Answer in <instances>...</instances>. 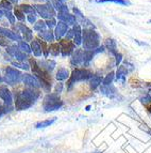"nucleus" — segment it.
I'll return each mask as SVG.
<instances>
[{
	"label": "nucleus",
	"instance_id": "obj_1",
	"mask_svg": "<svg viewBox=\"0 0 151 153\" xmlns=\"http://www.w3.org/2000/svg\"><path fill=\"white\" fill-rule=\"evenodd\" d=\"M82 46L84 51H95L100 46V34L94 29L82 30Z\"/></svg>",
	"mask_w": 151,
	"mask_h": 153
},
{
	"label": "nucleus",
	"instance_id": "obj_2",
	"mask_svg": "<svg viewBox=\"0 0 151 153\" xmlns=\"http://www.w3.org/2000/svg\"><path fill=\"white\" fill-rule=\"evenodd\" d=\"M64 105L63 101L61 100L60 95L58 93H48L43 100V108L46 112L54 111L60 109Z\"/></svg>",
	"mask_w": 151,
	"mask_h": 153
},
{
	"label": "nucleus",
	"instance_id": "obj_3",
	"mask_svg": "<svg viewBox=\"0 0 151 153\" xmlns=\"http://www.w3.org/2000/svg\"><path fill=\"white\" fill-rule=\"evenodd\" d=\"M93 76V73H92L89 70L87 69H75L71 73V75L68 78L67 82V87L68 89H71L73 85L78 82H84V80H88L91 79V77Z\"/></svg>",
	"mask_w": 151,
	"mask_h": 153
},
{
	"label": "nucleus",
	"instance_id": "obj_4",
	"mask_svg": "<svg viewBox=\"0 0 151 153\" xmlns=\"http://www.w3.org/2000/svg\"><path fill=\"white\" fill-rule=\"evenodd\" d=\"M4 77H3V82L5 84L10 85V86H14L17 85L23 80V73L17 70L16 68H12V66H8L4 70Z\"/></svg>",
	"mask_w": 151,
	"mask_h": 153
},
{
	"label": "nucleus",
	"instance_id": "obj_5",
	"mask_svg": "<svg viewBox=\"0 0 151 153\" xmlns=\"http://www.w3.org/2000/svg\"><path fill=\"white\" fill-rule=\"evenodd\" d=\"M33 7H34V9H35L36 13H37L38 15L42 18H45L46 21L50 19V18H53L56 15V11L54 10L50 0H46L45 4H36L33 5Z\"/></svg>",
	"mask_w": 151,
	"mask_h": 153
},
{
	"label": "nucleus",
	"instance_id": "obj_6",
	"mask_svg": "<svg viewBox=\"0 0 151 153\" xmlns=\"http://www.w3.org/2000/svg\"><path fill=\"white\" fill-rule=\"evenodd\" d=\"M61 47V55L62 57H68L71 56L73 53L76 49V45L73 42H71L70 40H67V39H61L59 41Z\"/></svg>",
	"mask_w": 151,
	"mask_h": 153
},
{
	"label": "nucleus",
	"instance_id": "obj_7",
	"mask_svg": "<svg viewBox=\"0 0 151 153\" xmlns=\"http://www.w3.org/2000/svg\"><path fill=\"white\" fill-rule=\"evenodd\" d=\"M32 103H30L28 100H26L23 95L20 94V91L17 92L15 94V103H14V106H15L16 110H26L30 108L32 106Z\"/></svg>",
	"mask_w": 151,
	"mask_h": 153
},
{
	"label": "nucleus",
	"instance_id": "obj_8",
	"mask_svg": "<svg viewBox=\"0 0 151 153\" xmlns=\"http://www.w3.org/2000/svg\"><path fill=\"white\" fill-rule=\"evenodd\" d=\"M14 28L15 30H17V32L21 33V36H23V39H25L26 42H29V41H32L33 40V32L31 29H29L25 24L23 23H18L16 26H14Z\"/></svg>",
	"mask_w": 151,
	"mask_h": 153
},
{
	"label": "nucleus",
	"instance_id": "obj_9",
	"mask_svg": "<svg viewBox=\"0 0 151 153\" xmlns=\"http://www.w3.org/2000/svg\"><path fill=\"white\" fill-rule=\"evenodd\" d=\"M20 94L23 95L26 100H28L30 103H32V104H34L37 101L38 97H40V92L37 90L33 89V88L23 89V91H20Z\"/></svg>",
	"mask_w": 151,
	"mask_h": 153
},
{
	"label": "nucleus",
	"instance_id": "obj_10",
	"mask_svg": "<svg viewBox=\"0 0 151 153\" xmlns=\"http://www.w3.org/2000/svg\"><path fill=\"white\" fill-rule=\"evenodd\" d=\"M83 53L84 49L82 48H76L75 51L71 55V59H70V63L75 66H80L83 65L84 61H83Z\"/></svg>",
	"mask_w": 151,
	"mask_h": 153
},
{
	"label": "nucleus",
	"instance_id": "obj_11",
	"mask_svg": "<svg viewBox=\"0 0 151 153\" xmlns=\"http://www.w3.org/2000/svg\"><path fill=\"white\" fill-rule=\"evenodd\" d=\"M0 36H5L7 39L11 40V41H23V38L19 36V33L15 32V31L10 30L8 28H3V27H0Z\"/></svg>",
	"mask_w": 151,
	"mask_h": 153
},
{
	"label": "nucleus",
	"instance_id": "obj_12",
	"mask_svg": "<svg viewBox=\"0 0 151 153\" xmlns=\"http://www.w3.org/2000/svg\"><path fill=\"white\" fill-rule=\"evenodd\" d=\"M68 29L69 28H68L67 24L63 23V22H59V23L56 24V27L54 28V31H53V32H54V38H56V40L60 41L63 36H65Z\"/></svg>",
	"mask_w": 151,
	"mask_h": 153
},
{
	"label": "nucleus",
	"instance_id": "obj_13",
	"mask_svg": "<svg viewBox=\"0 0 151 153\" xmlns=\"http://www.w3.org/2000/svg\"><path fill=\"white\" fill-rule=\"evenodd\" d=\"M0 99L4 102V105L12 106L13 97H12L11 91L9 90V88L7 87V86H2V87H0Z\"/></svg>",
	"mask_w": 151,
	"mask_h": 153
},
{
	"label": "nucleus",
	"instance_id": "obj_14",
	"mask_svg": "<svg viewBox=\"0 0 151 153\" xmlns=\"http://www.w3.org/2000/svg\"><path fill=\"white\" fill-rule=\"evenodd\" d=\"M23 82L25 85H27L29 88H33V89H38L40 87V82H38L37 78L35 76H33L31 74H25L23 76Z\"/></svg>",
	"mask_w": 151,
	"mask_h": 153
},
{
	"label": "nucleus",
	"instance_id": "obj_15",
	"mask_svg": "<svg viewBox=\"0 0 151 153\" xmlns=\"http://www.w3.org/2000/svg\"><path fill=\"white\" fill-rule=\"evenodd\" d=\"M73 43L76 46L82 45V29L80 24H76L73 26Z\"/></svg>",
	"mask_w": 151,
	"mask_h": 153
},
{
	"label": "nucleus",
	"instance_id": "obj_16",
	"mask_svg": "<svg viewBox=\"0 0 151 153\" xmlns=\"http://www.w3.org/2000/svg\"><path fill=\"white\" fill-rule=\"evenodd\" d=\"M31 51H32L33 55L38 58V57H42L43 55V51H42V46H40V43L38 41V39H33L31 41Z\"/></svg>",
	"mask_w": 151,
	"mask_h": 153
},
{
	"label": "nucleus",
	"instance_id": "obj_17",
	"mask_svg": "<svg viewBox=\"0 0 151 153\" xmlns=\"http://www.w3.org/2000/svg\"><path fill=\"white\" fill-rule=\"evenodd\" d=\"M103 46L113 55V56H115V55L118 53V51H117V45H116V41L114 39H106V41H104Z\"/></svg>",
	"mask_w": 151,
	"mask_h": 153
},
{
	"label": "nucleus",
	"instance_id": "obj_18",
	"mask_svg": "<svg viewBox=\"0 0 151 153\" xmlns=\"http://www.w3.org/2000/svg\"><path fill=\"white\" fill-rule=\"evenodd\" d=\"M38 36L42 38V40L46 41L47 43H52L54 41V32H53L51 29H48V30H45L43 32H40L38 33Z\"/></svg>",
	"mask_w": 151,
	"mask_h": 153
},
{
	"label": "nucleus",
	"instance_id": "obj_19",
	"mask_svg": "<svg viewBox=\"0 0 151 153\" xmlns=\"http://www.w3.org/2000/svg\"><path fill=\"white\" fill-rule=\"evenodd\" d=\"M102 80H103L102 76H100L98 74H93V76L89 79V87H91V89L92 90L97 89L102 84Z\"/></svg>",
	"mask_w": 151,
	"mask_h": 153
},
{
	"label": "nucleus",
	"instance_id": "obj_20",
	"mask_svg": "<svg viewBox=\"0 0 151 153\" xmlns=\"http://www.w3.org/2000/svg\"><path fill=\"white\" fill-rule=\"evenodd\" d=\"M101 92L108 97H110V99H114L116 97V89L112 85H110V86H103L102 85L101 86Z\"/></svg>",
	"mask_w": 151,
	"mask_h": 153
},
{
	"label": "nucleus",
	"instance_id": "obj_21",
	"mask_svg": "<svg viewBox=\"0 0 151 153\" xmlns=\"http://www.w3.org/2000/svg\"><path fill=\"white\" fill-rule=\"evenodd\" d=\"M70 74H69V71L65 68H60L56 72V78L58 79L59 82H63V80H66V79L69 78Z\"/></svg>",
	"mask_w": 151,
	"mask_h": 153
},
{
	"label": "nucleus",
	"instance_id": "obj_22",
	"mask_svg": "<svg viewBox=\"0 0 151 153\" xmlns=\"http://www.w3.org/2000/svg\"><path fill=\"white\" fill-rule=\"evenodd\" d=\"M38 64H40V66L42 69H44L47 72H51L56 65L54 60H45V61H43L42 63H38Z\"/></svg>",
	"mask_w": 151,
	"mask_h": 153
},
{
	"label": "nucleus",
	"instance_id": "obj_23",
	"mask_svg": "<svg viewBox=\"0 0 151 153\" xmlns=\"http://www.w3.org/2000/svg\"><path fill=\"white\" fill-rule=\"evenodd\" d=\"M128 74V71H127L126 66L125 65H119L118 70L116 72V79L119 80V79H122V82L125 84V79H126V75Z\"/></svg>",
	"mask_w": 151,
	"mask_h": 153
},
{
	"label": "nucleus",
	"instance_id": "obj_24",
	"mask_svg": "<svg viewBox=\"0 0 151 153\" xmlns=\"http://www.w3.org/2000/svg\"><path fill=\"white\" fill-rule=\"evenodd\" d=\"M56 121V117H53L51 119H47V120H43V121H40L35 124V128H47V126H50L51 124Z\"/></svg>",
	"mask_w": 151,
	"mask_h": 153
},
{
	"label": "nucleus",
	"instance_id": "obj_25",
	"mask_svg": "<svg viewBox=\"0 0 151 153\" xmlns=\"http://www.w3.org/2000/svg\"><path fill=\"white\" fill-rule=\"evenodd\" d=\"M19 9L27 15H36V11L33 5L30 4H20Z\"/></svg>",
	"mask_w": 151,
	"mask_h": 153
},
{
	"label": "nucleus",
	"instance_id": "obj_26",
	"mask_svg": "<svg viewBox=\"0 0 151 153\" xmlns=\"http://www.w3.org/2000/svg\"><path fill=\"white\" fill-rule=\"evenodd\" d=\"M49 54L53 57H58L59 55H61V47L59 42L58 43H51V45L49 46Z\"/></svg>",
	"mask_w": 151,
	"mask_h": 153
},
{
	"label": "nucleus",
	"instance_id": "obj_27",
	"mask_svg": "<svg viewBox=\"0 0 151 153\" xmlns=\"http://www.w3.org/2000/svg\"><path fill=\"white\" fill-rule=\"evenodd\" d=\"M94 56H95V53H94V51H84L83 53V65L84 66H87L88 64H89V62L93 60Z\"/></svg>",
	"mask_w": 151,
	"mask_h": 153
},
{
	"label": "nucleus",
	"instance_id": "obj_28",
	"mask_svg": "<svg viewBox=\"0 0 151 153\" xmlns=\"http://www.w3.org/2000/svg\"><path fill=\"white\" fill-rule=\"evenodd\" d=\"M17 46H18V48H19V51H21L23 53H25V54H27V55H30L31 51H31V46L26 41H19Z\"/></svg>",
	"mask_w": 151,
	"mask_h": 153
},
{
	"label": "nucleus",
	"instance_id": "obj_29",
	"mask_svg": "<svg viewBox=\"0 0 151 153\" xmlns=\"http://www.w3.org/2000/svg\"><path fill=\"white\" fill-rule=\"evenodd\" d=\"M97 3H106V2H112L116 3V4H120V5H130V2L128 0H96Z\"/></svg>",
	"mask_w": 151,
	"mask_h": 153
},
{
	"label": "nucleus",
	"instance_id": "obj_30",
	"mask_svg": "<svg viewBox=\"0 0 151 153\" xmlns=\"http://www.w3.org/2000/svg\"><path fill=\"white\" fill-rule=\"evenodd\" d=\"M12 65L15 66L16 69H21V70H25V71H28L30 70V64L27 63L26 61H12Z\"/></svg>",
	"mask_w": 151,
	"mask_h": 153
},
{
	"label": "nucleus",
	"instance_id": "obj_31",
	"mask_svg": "<svg viewBox=\"0 0 151 153\" xmlns=\"http://www.w3.org/2000/svg\"><path fill=\"white\" fill-rule=\"evenodd\" d=\"M13 58H15L17 61H27L28 60V55L25 54V53H23L21 51H19V48H18V51H16L15 54H14V56H13Z\"/></svg>",
	"mask_w": 151,
	"mask_h": 153
},
{
	"label": "nucleus",
	"instance_id": "obj_32",
	"mask_svg": "<svg viewBox=\"0 0 151 153\" xmlns=\"http://www.w3.org/2000/svg\"><path fill=\"white\" fill-rule=\"evenodd\" d=\"M46 28H47V26H46V23L44 21H37L34 24V27H33V29L38 33L45 31Z\"/></svg>",
	"mask_w": 151,
	"mask_h": 153
},
{
	"label": "nucleus",
	"instance_id": "obj_33",
	"mask_svg": "<svg viewBox=\"0 0 151 153\" xmlns=\"http://www.w3.org/2000/svg\"><path fill=\"white\" fill-rule=\"evenodd\" d=\"M14 16H15L16 19H18V21H19L20 23H23V22L26 21L25 13H23V11L20 10L19 7H17V8L14 9Z\"/></svg>",
	"mask_w": 151,
	"mask_h": 153
},
{
	"label": "nucleus",
	"instance_id": "obj_34",
	"mask_svg": "<svg viewBox=\"0 0 151 153\" xmlns=\"http://www.w3.org/2000/svg\"><path fill=\"white\" fill-rule=\"evenodd\" d=\"M114 77H115V73H114V72H110V73L103 78L102 85H103V86H110V85H112V82H113V80H114Z\"/></svg>",
	"mask_w": 151,
	"mask_h": 153
},
{
	"label": "nucleus",
	"instance_id": "obj_35",
	"mask_svg": "<svg viewBox=\"0 0 151 153\" xmlns=\"http://www.w3.org/2000/svg\"><path fill=\"white\" fill-rule=\"evenodd\" d=\"M38 41H40V46H42V51H43L44 57H45V58H47V57L49 56V46H48L47 42L44 41V40H40V39H38Z\"/></svg>",
	"mask_w": 151,
	"mask_h": 153
},
{
	"label": "nucleus",
	"instance_id": "obj_36",
	"mask_svg": "<svg viewBox=\"0 0 151 153\" xmlns=\"http://www.w3.org/2000/svg\"><path fill=\"white\" fill-rule=\"evenodd\" d=\"M0 9H3L4 11H11L13 9L12 2L9 0H1L0 1Z\"/></svg>",
	"mask_w": 151,
	"mask_h": 153
},
{
	"label": "nucleus",
	"instance_id": "obj_37",
	"mask_svg": "<svg viewBox=\"0 0 151 153\" xmlns=\"http://www.w3.org/2000/svg\"><path fill=\"white\" fill-rule=\"evenodd\" d=\"M65 24H67L68 26H75L76 24H78V21H77V18H76L75 15H73V14H68L67 16V19H66Z\"/></svg>",
	"mask_w": 151,
	"mask_h": 153
},
{
	"label": "nucleus",
	"instance_id": "obj_38",
	"mask_svg": "<svg viewBox=\"0 0 151 153\" xmlns=\"http://www.w3.org/2000/svg\"><path fill=\"white\" fill-rule=\"evenodd\" d=\"M4 16L9 19V22H10L11 25H15V16H14V14H13L11 11H4Z\"/></svg>",
	"mask_w": 151,
	"mask_h": 153
},
{
	"label": "nucleus",
	"instance_id": "obj_39",
	"mask_svg": "<svg viewBox=\"0 0 151 153\" xmlns=\"http://www.w3.org/2000/svg\"><path fill=\"white\" fill-rule=\"evenodd\" d=\"M45 23H46V26L48 27V29H52V28H56V27L58 22H56V18L53 17V18H50V19H47Z\"/></svg>",
	"mask_w": 151,
	"mask_h": 153
},
{
	"label": "nucleus",
	"instance_id": "obj_40",
	"mask_svg": "<svg viewBox=\"0 0 151 153\" xmlns=\"http://www.w3.org/2000/svg\"><path fill=\"white\" fill-rule=\"evenodd\" d=\"M11 45V41H9V39H7L5 36H0V46H2V47H8V46Z\"/></svg>",
	"mask_w": 151,
	"mask_h": 153
},
{
	"label": "nucleus",
	"instance_id": "obj_41",
	"mask_svg": "<svg viewBox=\"0 0 151 153\" xmlns=\"http://www.w3.org/2000/svg\"><path fill=\"white\" fill-rule=\"evenodd\" d=\"M73 13H75V16H76V18H77V21H81V19H83L84 18V15H83V13L81 12L80 10H79L78 8H73Z\"/></svg>",
	"mask_w": 151,
	"mask_h": 153
},
{
	"label": "nucleus",
	"instance_id": "obj_42",
	"mask_svg": "<svg viewBox=\"0 0 151 153\" xmlns=\"http://www.w3.org/2000/svg\"><path fill=\"white\" fill-rule=\"evenodd\" d=\"M139 100H141V102L143 104H149V103H151V95L146 93V94L144 95V97H141Z\"/></svg>",
	"mask_w": 151,
	"mask_h": 153
},
{
	"label": "nucleus",
	"instance_id": "obj_43",
	"mask_svg": "<svg viewBox=\"0 0 151 153\" xmlns=\"http://www.w3.org/2000/svg\"><path fill=\"white\" fill-rule=\"evenodd\" d=\"M115 64L116 66H119L121 63V61H122V55L120 54V53H117V54L115 55Z\"/></svg>",
	"mask_w": 151,
	"mask_h": 153
},
{
	"label": "nucleus",
	"instance_id": "obj_44",
	"mask_svg": "<svg viewBox=\"0 0 151 153\" xmlns=\"http://www.w3.org/2000/svg\"><path fill=\"white\" fill-rule=\"evenodd\" d=\"M62 90H63V84H62V82H59V84H56V86L54 87V93H58V94H60L61 92H62Z\"/></svg>",
	"mask_w": 151,
	"mask_h": 153
},
{
	"label": "nucleus",
	"instance_id": "obj_45",
	"mask_svg": "<svg viewBox=\"0 0 151 153\" xmlns=\"http://www.w3.org/2000/svg\"><path fill=\"white\" fill-rule=\"evenodd\" d=\"M27 21L30 24H35L36 22V15H28L27 16Z\"/></svg>",
	"mask_w": 151,
	"mask_h": 153
},
{
	"label": "nucleus",
	"instance_id": "obj_46",
	"mask_svg": "<svg viewBox=\"0 0 151 153\" xmlns=\"http://www.w3.org/2000/svg\"><path fill=\"white\" fill-rule=\"evenodd\" d=\"M65 36H66V39H67V40H70V39H73V29H68V31L66 32Z\"/></svg>",
	"mask_w": 151,
	"mask_h": 153
},
{
	"label": "nucleus",
	"instance_id": "obj_47",
	"mask_svg": "<svg viewBox=\"0 0 151 153\" xmlns=\"http://www.w3.org/2000/svg\"><path fill=\"white\" fill-rule=\"evenodd\" d=\"M5 114V110H4V106H2V105L0 104V118L2 117L3 115Z\"/></svg>",
	"mask_w": 151,
	"mask_h": 153
},
{
	"label": "nucleus",
	"instance_id": "obj_48",
	"mask_svg": "<svg viewBox=\"0 0 151 153\" xmlns=\"http://www.w3.org/2000/svg\"><path fill=\"white\" fill-rule=\"evenodd\" d=\"M3 15H4V12H3V11H1V9H0V19L3 17Z\"/></svg>",
	"mask_w": 151,
	"mask_h": 153
},
{
	"label": "nucleus",
	"instance_id": "obj_49",
	"mask_svg": "<svg viewBox=\"0 0 151 153\" xmlns=\"http://www.w3.org/2000/svg\"><path fill=\"white\" fill-rule=\"evenodd\" d=\"M9 1H11V2H13V3H17L18 2V0H9Z\"/></svg>",
	"mask_w": 151,
	"mask_h": 153
},
{
	"label": "nucleus",
	"instance_id": "obj_50",
	"mask_svg": "<svg viewBox=\"0 0 151 153\" xmlns=\"http://www.w3.org/2000/svg\"><path fill=\"white\" fill-rule=\"evenodd\" d=\"M3 82V78H2V76H1V74H0V82Z\"/></svg>",
	"mask_w": 151,
	"mask_h": 153
},
{
	"label": "nucleus",
	"instance_id": "obj_51",
	"mask_svg": "<svg viewBox=\"0 0 151 153\" xmlns=\"http://www.w3.org/2000/svg\"><path fill=\"white\" fill-rule=\"evenodd\" d=\"M89 109H91V106H86V110H87V111H88V110H89Z\"/></svg>",
	"mask_w": 151,
	"mask_h": 153
},
{
	"label": "nucleus",
	"instance_id": "obj_52",
	"mask_svg": "<svg viewBox=\"0 0 151 153\" xmlns=\"http://www.w3.org/2000/svg\"><path fill=\"white\" fill-rule=\"evenodd\" d=\"M61 2H63V3H65L66 2V0H60Z\"/></svg>",
	"mask_w": 151,
	"mask_h": 153
},
{
	"label": "nucleus",
	"instance_id": "obj_53",
	"mask_svg": "<svg viewBox=\"0 0 151 153\" xmlns=\"http://www.w3.org/2000/svg\"><path fill=\"white\" fill-rule=\"evenodd\" d=\"M148 109H149V111H150V112H151V106H150V107H149V108H148Z\"/></svg>",
	"mask_w": 151,
	"mask_h": 153
},
{
	"label": "nucleus",
	"instance_id": "obj_54",
	"mask_svg": "<svg viewBox=\"0 0 151 153\" xmlns=\"http://www.w3.org/2000/svg\"><path fill=\"white\" fill-rule=\"evenodd\" d=\"M149 23H151V19H150V21H149Z\"/></svg>",
	"mask_w": 151,
	"mask_h": 153
}]
</instances>
